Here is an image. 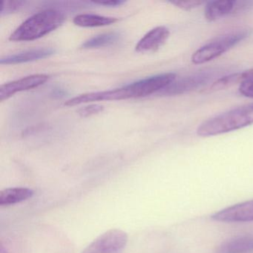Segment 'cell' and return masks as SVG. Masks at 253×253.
I'll return each instance as SVG.
<instances>
[{"mask_svg": "<svg viewBox=\"0 0 253 253\" xmlns=\"http://www.w3.org/2000/svg\"><path fill=\"white\" fill-rule=\"evenodd\" d=\"M212 72H201L174 81L158 94L163 96H176L195 91L207 85L213 79Z\"/></svg>", "mask_w": 253, "mask_h": 253, "instance_id": "obj_6", "label": "cell"}, {"mask_svg": "<svg viewBox=\"0 0 253 253\" xmlns=\"http://www.w3.org/2000/svg\"><path fill=\"white\" fill-rule=\"evenodd\" d=\"M66 17L60 11L47 9L40 11L23 22L10 36V41L26 42L40 39L58 29Z\"/></svg>", "mask_w": 253, "mask_h": 253, "instance_id": "obj_2", "label": "cell"}, {"mask_svg": "<svg viewBox=\"0 0 253 253\" xmlns=\"http://www.w3.org/2000/svg\"><path fill=\"white\" fill-rule=\"evenodd\" d=\"M235 5L234 0H216L207 2L204 8V17L211 23L226 16L233 15Z\"/></svg>", "mask_w": 253, "mask_h": 253, "instance_id": "obj_12", "label": "cell"}, {"mask_svg": "<svg viewBox=\"0 0 253 253\" xmlns=\"http://www.w3.org/2000/svg\"><path fill=\"white\" fill-rule=\"evenodd\" d=\"M251 34L247 29H240L220 35L198 48L192 54L194 64H204L227 52L231 48L247 39Z\"/></svg>", "mask_w": 253, "mask_h": 253, "instance_id": "obj_3", "label": "cell"}, {"mask_svg": "<svg viewBox=\"0 0 253 253\" xmlns=\"http://www.w3.org/2000/svg\"><path fill=\"white\" fill-rule=\"evenodd\" d=\"M126 92L124 87L108 91H97V92L86 93L81 94L73 98L69 99L65 103L67 106H77L83 103H91L95 101H104V100H127Z\"/></svg>", "mask_w": 253, "mask_h": 253, "instance_id": "obj_10", "label": "cell"}, {"mask_svg": "<svg viewBox=\"0 0 253 253\" xmlns=\"http://www.w3.org/2000/svg\"><path fill=\"white\" fill-rule=\"evenodd\" d=\"M35 195L33 189L27 187H12L0 192V206L9 207L30 199Z\"/></svg>", "mask_w": 253, "mask_h": 253, "instance_id": "obj_14", "label": "cell"}, {"mask_svg": "<svg viewBox=\"0 0 253 253\" xmlns=\"http://www.w3.org/2000/svg\"><path fill=\"white\" fill-rule=\"evenodd\" d=\"M169 35V30L165 26L155 28L140 40L136 45V51L140 53L155 52L167 42Z\"/></svg>", "mask_w": 253, "mask_h": 253, "instance_id": "obj_9", "label": "cell"}, {"mask_svg": "<svg viewBox=\"0 0 253 253\" xmlns=\"http://www.w3.org/2000/svg\"><path fill=\"white\" fill-rule=\"evenodd\" d=\"M48 78L49 77L47 75L38 74L3 84L0 87V101L8 100L16 93L37 88L45 84Z\"/></svg>", "mask_w": 253, "mask_h": 253, "instance_id": "obj_8", "label": "cell"}, {"mask_svg": "<svg viewBox=\"0 0 253 253\" xmlns=\"http://www.w3.org/2000/svg\"><path fill=\"white\" fill-rule=\"evenodd\" d=\"M216 221L224 223H244L253 221V200L223 209L211 216Z\"/></svg>", "mask_w": 253, "mask_h": 253, "instance_id": "obj_7", "label": "cell"}, {"mask_svg": "<svg viewBox=\"0 0 253 253\" xmlns=\"http://www.w3.org/2000/svg\"><path fill=\"white\" fill-rule=\"evenodd\" d=\"M176 74L168 72L140 80L126 85L128 99L146 97L162 91L176 80Z\"/></svg>", "mask_w": 253, "mask_h": 253, "instance_id": "obj_4", "label": "cell"}, {"mask_svg": "<svg viewBox=\"0 0 253 253\" xmlns=\"http://www.w3.org/2000/svg\"><path fill=\"white\" fill-rule=\"evenodd\" d=\"M126 232L112 229L97 237L82 253H123L128 243Z\"/></svg>", "mask_w": 253, "mask_h": 253, "instance_id": "obj_5", "label": "cell"}, {"mask_svg": "<svg viewBox=\"0 0 253 253\" xmlns=\"http://www.w3.org/2000/svg\"><path fill=\"white\" fill-rule=\"evenodd\" d=\"M239 92L244 97L253 99V69L242 72Z\"/></svg>", "mask_w": 253, "mask_h": 253, "instance_id": "obj_18", "label": "cell"}, {"mask_svg": "<svg viewBox=\"0 0 253 253\" xmlns=\"http://www.w3.org/2000/svg\"><path fill=\"white\" fill-rule=\"evenodd\" d=\"M54 53L55 51L53 48H34V49L27 50V51L2 57L0 60V63L2 65H14L29 63V62L47 58Z\"/></svg>", "mask_w": 253, "mask_h": 253, "instance_id": "obj_11", "label": "cell"}, {"mask_svg": "<svg viewBox=\"0 0 253 253\" xmlns=\"http://www.w3.org/2000/svg\"><path fill=\"white\" fill-rule=\"evenodd\" d=\"M93 4L99 5H104V6L116 7L120 6L125 3V1L122 0H110V1H101V2H91Z\"/></svg>", "mask_w": 253, "mask_h": 253, "instance_id": "obj_23", "label": "cell"}, {"mask_svg": "<svg viewBox=\"0 0 253 253\" xmlns=\"http://www.w3.org/2000/svg\"><path fill=\"white\" fill-rule=\"evenodd\" d=\"M121 38V35L118 32H109L102 34L90 38L88 41L83 43L84 48H98L102 47L109 46L116 43Z\"/></svg>", "mask_w": 253, "mask_h": 253, "instance_id": "obj_16", "label": "cell"}, {"mask_svg": "<svg viewBox=\"0 0 253 253\" xmlns=\"http://www.w3.org/2000/svg\"><path fill=\"white\" fill-rule=\"evenodd\" d=\"M253 8V1H235L233 15L245 12Z\"/></svg>", "mask_w": 253, "mask_h": 253, "instance_id": "obj_22", "label": "cell"}, {"mask_svg": "<svg viewBox=\"0 0 253 253\" xmlns=\"http://www.w3.org/2000/svg\"><path fill=\"white\" fill-rule=\"evenodd\" d=\"M118 21L115 17H104L96 14H80L74 18L76 26L84 28L102 27L114 24Z\"/></svg>", "mask_w": 253, "mask_h": 253, "instance_id": "obj_15", "label": "cell"}, {"mask_svg": "<svg viewBox=\"0 0 253 253\" xmlns=\"http://www.w3.org/2000/svg\"><path fill=\"white\" fill-rule=\"evenodd\" d=\"M241 81H242V72L225 75L213 82L211 86L209 88V91L212 92V91L226 89V88H230L237 84L240 85Z\"/></svg>", "mask_w": 253, "mask_h": 253, "instance_id": "obj_17", "label": "cell"}, {"mask_svg": "<svg viewBox=\"0 0 253 253\" xmlns=\"http://www.w3.org/2000/svg\"><path fill=\"white\" fill-rule=\"evenodd\" d=\"M22 2H15V1H2L1 2V9H0V14L1 16L8 15V14H12L15 12L17 10L21 8Z\"/></svg>", "mask_w": 253, "mask_h": 253, "instance_id": "obj_19", "label": "cell"}, {"mask_svg": "<svg viewBox=\"0 0 253 253\" xmlns=\"http://www.w3.org/2000/svg\"><path fill=\"white\" fill-rule=\"evenodd\" d=\"M103 109H104V107L101 105L92 104L81 108L78 111V113L79 114L80 116L83 117V118H88V117L103 112Z\"/></svg>", "mask_w": 253, "mask_h": 253, "instance_id": "obj_20", "label": "cell"}, {"mask_svg": "<svg viewBox=\"0 0 253 253\" xmlns=\"http://www.w3.org/2000/svg\"><path fill=\"white\" fill-rule=\"evenodd\" d=\"M214 253H253V235L236 237L222 243Z\"/></svg>", "mask_w": 253, "mask_h": 253, "instance_id": "obj_13", "label": "cell"}, {"mask_svg": "<svg viewBox=\"0 0 253 253\" xmlns=\"http://www.w3.org/2000/svg\"><path fill=\"white\" fill-rule=\"evenodd\" d=\"M171 3L178 7L179 8L185 10V11H189V10L194 9V8L201 6V5L204 4V2L191 0V1H177V2H173Z\"/></svg>", "mask_w": 253, "mask_h": 253, "instance_id": "obj_21", "label": "cell"}, {"mask_svg": "<svg viewBox=\"0 0 253 253\" xmlns=\"http://www.w3.org/2000/svg\"><path fill=\"white\" fill-rule=\"evenodd\" d=\"M253 124V103L228 111L204 121L197 128L200 137L220 135Z\"/></svg>", "mask_w": 253, "mask_h": 253, "instance_id": "obj_1", "label": "cell"}]
</instances>
